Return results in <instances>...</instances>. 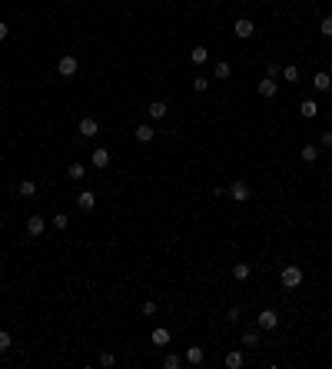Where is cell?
<instances>
[{
    "label": "cell",
    "mask_w": 332,
    "mask_h": 369,
    "mask_svg": "<svg viewBox=\"0 0 332 369\" xmlns=\"http://www.w3.org/2000/svg\"><path fill=\"white\" fill-rule=\"evenodd\" d=\"M213 73H216V80H230V77H233V64H226V60H216Z\"/></svg>",
    "instance_id": "cell-16"
},
{
    "label": "cell",
    "mask_w": 332,
    "mask_h": 369,
    "mask_svg": "<svg viewBox=\"0 0 332 369\" xmlns=\"http://www.w3.org/2000/svg\"><path fill=\"white\" fill-rule=\"evenodd\" d=\"M183 359L190 362V366H203V362H206V353H203V346H190Z\"/></svg>",
    "instance_id": "cell-8"
},
{
    "label": "cell",
    "mask_w": 332,
    "mask_h": 369,
    "mask_svg": "<svg viewBox=\"0 0 332 369\" xmlns=\"http://www.w3.org/2000/svg\"><path fill=\"white\" fill-rule=\"evenodd\" d=\"M249 273H253V266H249V263H236V266H233V276H236L239 283L249 280Z\"/></svg>",
    "instance_id": "cell-21"
},
{
    "label": "cell",
    "mask_w": 332,
    "mask_h": 369,
    "mask_svg": "<svg viewBox=\"0 0 332 369\" xmlns=\"http://www.w3.org/2000/svg\"><path fill=\"white\" fill-rule=\"evenodd\" d=\"M83 173H87L83 163H70V167H67V177H70V180H83Z\"/></svg>",
    "instance_id": "cell-24"
},
{
    "label": "cell",
    "mask_w": 332,
    "mask_h": 369,
    "mask_svg": "<svg viewBox=\"0 0 332 369\" xmlns=\"http://www.w3.org/2000/svg\"><path fill=\"white\" fill-rule=\"evenodd\" d=\"M266 77H272V80H276V77H283V67H276V64H269V73Z\"/></svg>",
    "instance_id": "cell-34"
},
{
    "label": "cell",
    "mask_w": 332,
    "mask_h": 369,
    "mask_svg": "<svg viewBox=\"0 0 332 369\" xmlns=\"http://www.w3.org/2000/svg\"><path fill=\"white\" fill-rule=\"evenodd\" d=\"M146 113H150L153 120H163V117H166V103H163V100H153V103L146 107Z\"/></svg>",
    "instance_id": "cell-18"
},
{
    "label": "cell",
    "mask_w": 332,
    "mask_h": 369,
    "mask_svg": "<svg viewBox=\"0 0 332 369\" xmlns=\"http://www.w3.org/2000/svg\"><path fill=\"white\" fill-rule=\"evenodd\" d=\"M299 113H302V117H306V120H312V117H316V113H319V103H316V100H312V96H309V100H302V103H299Z\"/></svg>",
    "instance_id": "cell-17"
},
{
    "label": "cell",
    "mask_w": 332,
    "mask_h": 369,
    "mask_svg": "<svg viewBox=\"0 0 332 369\" xmlns=\"http://www.w3.org/2000/svg\"><path fill=\"white\" fill-rule=\"evenodd\" d=\"M163 366H166V369H180V366H183V356H176V353H166Z\"/></svg>",
    "instance_id": "cell-27"
},
{
    "label": "cell",
    "mask_w": 332,
    "mask_h": 369,
    "mask_svg": "<svg viewBox=\"0 0 332 369\" xmlns=\"http://www.w3.org/2000/svg\"><path fill=\"white\" fill-rule=\"evenodd\" d=\"M299 156H302V163H316L319 160V146H302Z\"/></svg>",
    "instance_id": "cell-23"
},
{
    "label": "cell",
    "mask_w": 332,
    "mask_h": 369,
    "mask_svg": "<svg viewBox=\"0 0 332 369\" xmlns=\"http://www.w3.org/2000/svg\"><path fill=\"white\" fill-rule=\"evenodd\" d=\"M259 326H246L243 329V346H259Z\"/></svg>",
    "instance_id": "cell-12"
},
{
    "label": "cell",
    "mask_w": 332,
    "mask_h": 369,
    "mask_svg": "<svg viewBox=\"0 0 332 369\" xmlns=\"http://www.w3.org/2000/svg\"><path fill=\"white\" fill-rule=\"evenodd\" d=\"M50 223H53V230H67V226H70V217H67V213H53Z\"/></svg>",
    "instance_id": "cell-26"
},
{
    "label": "cell",
    "mask_w": 332,
    "mask_h": 369,
    "mask_svg": "<svg viewBox=\"0 0 332 369\" xmlns=\"http://www.w3.org/2000/svg\"><path fill=\"white\" fill-rule=\"evenodd\" d=\"M256 90H259V96H266V100H269V96H276V80H272V77H266V80H259V87H256Z\"/></svg>",
    "instance_id": "cell-15"
},
{
    "label": "cell",
    "mask_w": 332,
    "mask_h": 369,
    "mask_svg": "<svg viewBox=\"0 0 332 369\" xmlns=\"http://www.w3.org/2000/svg\"><path fill=\"white\" fill-rule=\"evenodd\" d=\"M10 343H14V339H10V333H7V329H0V353H7Z\"/></svg>",
    "instance_id": "cell-29"
},
{
    "label": "cell",
    "mask_w": 332,
    "mask_h": 369,
    "mask_svg": "<svg viewBox=\"0 0 332 369\" xmlns=\"http://www.w3.org/2000/svg\"><path fill=\"white\" fill-rule=\"evenodd\" d=\"M77 206L83 209V213H90V209L96 206V193H93V190H80V193H77Z\"/></svg>",
    "instance_id": "cell-7"
},
{
    "label": "cell",
    "mask_w": 332,
    "mask_h": 369,
    "mask_svg": "<svg viewBox=\"0 0 332 369\" xmlns=\"http://www.w3.org/2000/svg\"><path fill=\"white\" fill-rule=\"evenodd\" d=\"M283 80H299V67H296V64H286L283 67Z\"/></svg>",
    "instance_id": "cell-28"
},
{
    "label": "cell",
    "mask_w": 332,
    "mask_h": 369,
    "mask_svg": "<svg viewBox=\"0 0 332 369\" xmlns=\"http://www.w3.org/2000/svg\"><path fill=\"white\" fill-rule=\"evenodd\" d=\"M0 40H7V24L0 20Z\"/></svg>",
    "instance_id": "cell-36"
},
{
    "label": "cell",
    "mask_w": 332,
    "mask_h": 369,
    "mask_svg": "<svg viewBox=\"0 0 332 369\" xmlns=\"http://www.w3.org/2000/svg\"><path fill=\"white\" fill-rule=\"evenodd\" d=\"M319 33H322V37H332V17H322V24H319Z\"/></svg>",
    "instance_id": "cell-30"
},
{
    "label": "cell",
    "mask_w": 332,
    "mask_h": 369,
    "mask_svg": "<svg viewBox=\"0 0 332 369\" xmlns=\"http://www.w3.org/2000/svg\"><path fill=\"white\" fill-rule=\"evenodd\" d=\"M190 57H193V64L199 67V64H206V60H209V50H206L203 43H196V47H193V54H190Z\"/></svg>",
    "instance_id": "cell-20"
},
{
    "label": "cell",
    "mask_w": 332,
    "mask_h": 369,
    "mask_svg": "<svg viewBox=\"0 0 332 369\" xmlns=\"http://www.w3.org/2000/svg\"><path fill=\"white\" fill-rule=\"evenodd\" d=\"M80 133H83V137H96V133H100V123L93 120V117H83V120H80Z\"/></svg>",
    "instance_id": "cell-10"
},
{
    "label": "cell",
    "mask_w": 332,
    "mask_h": 369,
    "mask_svg": "<svg viewBox=\"0 0 332 369\" xmlns=\"http://www.w3.org/2000/svg\"><path fill=\"white\" fill-rule=\"evenodd\" d=\"M90 167H96V170H106V167H110V150L96 146V150L90 153Z\"/></svg>",
    "instance_id": "cell-6"
},
{
    "label": "cell",
    "mask_w": 332,
    "mask_h": 369,
    "mask_svg": "<svg viewBox=\"0 0 332 369\" xmlns=\"http://www.w3.org/2000/svg\"><path fill=\"white\" fill-rule=\"evenodd\" d=\"M239 320V306H230V309H226V323H236Z\"/></svg>",
    "instance_id": "cell-32"
},
{
    "label": "cell",
    "mask_w": 332,
    "mask_h": 369,
    "mask_svg": "<svg viewBox=\"0 0 332 369\" xmlns=\"http://www.w3.org/2000/svg\"><path fill=\"white\" fill-rule=\"evenodd\" d=\"M226 193H230V196H233V200H236V203H246V200H249V196H253V193H249V186H246L243 180H236V183H230V186H226Z\"/></svg>",
    "instance_id": "cell-5"
},
{
    "label": "cell",
    "mask_w": 332,
    "mask_h": 369,
    "mask_svg": "<svg viewBox=\"0 0 332 369\" xmlns=\"http://www.w3.org/2000/svg\"><path fill=\"white\" fill-rule=\"evenodd\" d=\"M279 283H283L286 289H299V283H302V270H299V266H283V273H279Z\"/></svg>",
    "instance_id": "cell-1"
},
{
    "label": "cell",
    "mask_w": 332,
    "mask_h": 369,
    "mask_svg": "<svg viewBox=\"0 0 332 369\" xmlns=\"http://www.w3.org/2000/svg\"><path fill=\"white\" fill-rule=\"evenodd\" d=\"M77 57L73 54H64L60 57V60H57V73H60V77H73V73H77Z\"/></svg>",
    "instance_id": "cell-3"
},
{
    "label": "cell",
    "mask_w": 332,
    "mask_h": 369,
    "mask_svg": "<svg viewBox=\"0 0 332 369\" xmlns=\"http://www.w3.org/2000/svg\"><path fill=\"white\" fill-rule=\"evenodd\" d=\"M113 362H117V356H113V353H103L100 356V366H113Z\"/></svg>",
    "instance_id": "cell-33"
},
{
    "label": "cell",
    "mask_w": 332,
    "mask_h": 369,
    "mask_svg": "<svg viewBox=\"0 0 332 369\" xmlns=\"http://www.w3.org/2000/svg\"><path fill=\"white\" fill-rule=\"evenodd\" d=\"M150 339H153V346H170V329L166 326H156L150 333Z\"/></svg>",
    "instance_id": "cell-14"
},
{
    "label": "cell",
    "mask_w": 332,
    "mask_h": 369,
    "mask_svg": "<svg viewBox=\"0 0 332 369\" xmlns=\"http://www.w3.org/2000/svg\"><path fill=\"white\" fill-rule=\"evenodd\" d=\"M43 230H47V220H43V217H37V213L27 217V233H30V236H40Z\"/></svg>",
    "instance_id": "cell-9"
},
{
    "label": "cell",
    "mask_w": 332,
    "mask_h": 369,
    "mask_svg": "<svg viewBox=\"0 0 332 369\" xmlns=\"http://www.w3.org/2000/svg\"><path fill=\"white\" fill-rule=\"evenodd\" d=\"M233 33H236L239 40H249V37L256 33V24H253V20H246V17H239L236 24H233Z\"/></svg>",
    "instance_id": "cell-4"
},
{
    "label": "cell",
    "mask_w": 332,
    "mask_h": 369,
    "mask_svg": "<svg viewBox=\"0 0 332 369\" xmlns=\"http://www.w3.org/2000/svg\"><path fill=\"white\" fill-rule=\"evenodd\" d=\"M319 143H322V146H332V133H329V130H325V133H319Z\"/></svg>",
    "instance_id": "cell-35"
},
{
    "label": "cell",
    "mask_w": 332,
    "mask_h": 369,
    "mask_svg": "<svg viewBox=\"0 0 332 369\" xmlns=\"http://www.w3.org/2000/svg\"><path fill=\"white\" fill-rule=\"evenodd\" d=\"M256 326H259L262 333H272V329L279 326V313L276 309H262V313L256 316Z\"/></svg>",
    "instance_id": "cell-2"
},
{
    "label": "cell",
    "mask_w": 332,
    "mask_h": 369,
    "mask_svg": "<svg viewBox=\"0 0 332 369\" xmlns=\"http://www.w3.org/2000/svg\"><path fill=\"white\" fill-rule=\"evenodd\" d=\"M246 362V356L239 353V349H233V353H226V369H239Z\"/></svg>",
    "instance_id": "cell-19"
},
{
    "label": "cell",
    "mask_w": 332,
    "mask_h": 369,
    "mask_svg": "<svg viewBox=\"0 0 332 369\" xmlns=\"http://www.w3.org/2000/svg\"><path fill=\"white\" fill-rule=\"evenodd\" d=\"M193 90H196V93H206V90H209V77L196 73V77H193Z\"/></svg>",
    "instance_id": "cell-25"
},
{
    "label": "cell",
    "mask_w": 332,
    "mask_h": 369,
    "mask_svg": "<svg viewBox=\"0 0 332 369\" xmlns=\"http://www.w3.org/2000/svg\"><path fill=\"white\" fill-rule=\"evenodd\" d=\"M140 313L143 316H153V313H156V303H153V299H146V303L140 306Z\"/></svg>",
    "instance_id": "cell-31"
},
{
    "label": "cell",
    "mask_w": 332,
    "mask_h": 369,
    "mask_svg": "<svg viewBox=\"0 0 332 369\" xmlns=\"http://www.w3.org/2000/svg\"><path fill=\"white\" fill-rule=\"evenodd\" d=\"M17 193H20V196H33V193H37V183H33V180H20V183H17Z\"/></svg>",
    "instance_id": "cell-22"
},
{
    "label": "cell",
    "mask_w": 332,
    "mask_h": 369,
    "mask_svg": "<svg viewBox=\"0 0 332 369\" xmlns=\"http://www.w3.org/2000/svg\"><path fill=\"white\" fill-rule=\"evenodd\" d=\"M133 137H136V140H140V143H150V140H153V137H156V130H153V127H150V123H140V127H136V130H133Z\"/></svg>",
    "instance_id": "cell-11"
},
{
    "label": "cell",
    "mask_w": 332,
    "mask_h": 369,
    "mask_svg": "<svg viewBox=\"0 0 332 369\" xmlns=\"http://www.w3.org/2000/svg\"><path fill=\"white\" fill-rule=\"evenodd\" d=\"M312 87H316L319 93H325V90L332 87V77H329V73H325V70H319L316 77H312Z\"/></svg>",
    "instance_id": "cell-13"
}]
</instances>
